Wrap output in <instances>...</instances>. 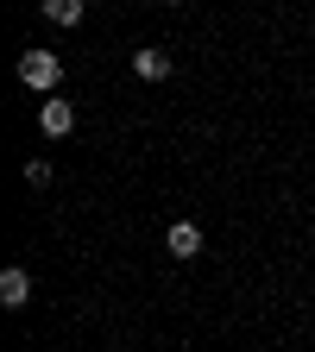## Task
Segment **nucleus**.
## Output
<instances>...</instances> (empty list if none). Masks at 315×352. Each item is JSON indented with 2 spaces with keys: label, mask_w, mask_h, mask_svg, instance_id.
I'll return each mask as SVG.
<instances>
[{
  "label": "nucleus",
  "mask_w": 315,
  "mask_h": 352,
  "mask_svg": "<svg viewBox=\"0 0 315 352\" xmlns=\"http://www.w3.org/2000/svg\"><path fill=\"white\" fill-rule=\"evenodd\" d=\"M38 126H44V139H70L76 132V107L70 101H38Z\"/></svg>",
  "instance_id": "3"
},
{
  "label": "nucleus",
  "mask_w": 315,
  "mask_h": 352,
  "mask_svg": "<svg viewBox=\"0 0 315 352\" xmlns=\"http://www.w3.org/2000/svg\"><path fill=\"white\" fill-rule=\"evenodd\" d=\"M26 183H32V189H44V183H51V164L32 157V164H26Z\"/></svg>",
  "instance_id": "7"
},
{
  "label": "nucleus",
  "mask_w": 315,
  "mask_h": 352,
  "mask_svg": "<svg viewBox=\"0 0 315 352\" xmlns=\"http://www.w3.org/2000/svg\"><path fill=\"white\" fill-rule=\"evenodd\" d=\"M19 82L32 88V95H51V88L63 82V57L57 51H19Z\"/></svg>",
  "instance_id": "1"
},
{
  "label": "nucleus",
  "mask_w": 315,
  "mask_h": 352,
  "mask_svg": "<svg viewBox=\"0 0 315 352\" xmlns=\"http://www.w3.org/2000/svg\"><path fill=\"white\" fill-rule=\"evenodd\" d=\"M82 0H44V19H51V25H82Z\"/></svg>",
  "instance_id": "6"
},
{
  "label": "nucleus",
  "mask_w": 315,
  "mask_h": 352,
  "mask_svg": "<svg viewBox=\"0 0 315 352\" xmlns=\"http://www.w3.org/2000/svg\"><path fill=\"white\" fill-rule=\"evenodd\" d=\"M132 76L139 82H164L170 76V51H132Z\"/></svg>",
  "instance_id": "5"
},
{
  "label": "nucleus",
  "mask_w": 315,
  "mask_h": 352,
  "mask_svg": "<svg viewBox=\"0 0 315 352\" xmlns=\"http://www.w3.org/2000/svg\"><path fill=\"white\" fill-rule=\"evenodd\" d=\"M26 302H32V277L19 264H7V271H0V308H26Z\"/></svg>",
  "instance_id": "4"
},
{
  "label": "nucleus",
  "mask_w": 315,
  "mask_h": 352,
  "mask_svg": "<svg viewBox=\"0 0 315 352\" xmlns=\"http://www.w3.org/2000/svg\"><path fill=\"white\" fill-rule=\"evenodd\" d=\"M164 252L170 258H202V227H196V220H170V233H164Z\"/></svg>",
  "instance_id": "2"
},
{
  "label": "nucleus",
  "mask_w": 315,
  "mask_h": 352,
  "mask_svg": "<svg viewBox=\"0 0 315 352\" xmlns=\"http://www.w3.org/2000/svg\"><path fill=\"white\" fill-rule=\"evenodd\" d=\"M170 7H176V0H170Z\"/></svg>",
  "instance_id": "8"
}]
</instances>
